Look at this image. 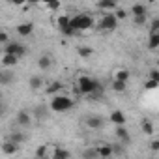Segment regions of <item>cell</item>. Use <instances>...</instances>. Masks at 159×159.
I'll list each match as a JSON object with an SVG mask.
<instances>
[{
	"label": "cell",
	"mask_w": 159,
	"mask_h": 159,
	"mask_svg": "<svg viewBox=\"0 0 159 159\" xmlns=\"http://www.w3.org/2000/svg\"><path fill=\"white\" fill-rule=\"evenodd\" d=\"M112 75H114V79H112V81L127 83V81H129V75H131V73H129V69H124V67H122V69H116Z\"/></svg>",
	"instance_id": "9"
},
{
	"label": "cell",
	"mask_w": 159,
	"mask_h": 159,
	"mask_svg": "<svg viewBox=\"0 0 159 159\" xmlns=\"http://www.w3.org/2000/svg\"><path fill=\"white\" fill-rule=\"evenodd\" d=\"M0 114H2V105H0Z\"/></svg>",
	"instance_id": "39"
},
{
	"label": "cell",
	"mask_w": 159,
	"mask_h": 159,
	"mask_svg": "<svg viewBox=\"0 0 159 159\" xmlns=\"http://www.w3.org/2000/svg\"><path fill=\"white\" fill-rule=\"evenodd\" d=\"M116 26H118V21H116V17L112 15V13H105L103 17H101V21H99V28L101 30H116Z\"/></svg>",
	"instance_id": "4"
},
{
	"label": "cell",
	"mask_w": 159,
	"mask_h": 159,
	"mask_svg": "<svg viewBox=\"0 0 159 159\" xmlns=\"http://www.w3.org/2000/svg\"><path fill=\"white\" fill-rule=\"evenodd\" d=\"M77 52L81 54L83 58H88V56H92V49H90V47H79V49H77Z\"/></svg>",
	"instance_id": "29"
},
{
	"label": "cell",
	"mask_w": 159,
	"mask_h": 159,
	"mask_svg": "<svg viewBox=\"0 0 159 159\" xmlns=\"http://www.w3.org/2000/svg\"><path fill=\"white\" fill-rule=\"evenodd\" d=\"M73 107V99L67 96H54L51 101V111L54 112H66Z\"/></svg>",
	"instance_id": "3"
},
{
	"label": "cell",
	"mask_w": 159,
	"mask_h": 159,
	"mask_svg": "<svg viewBox=\"0 0 159 159\" xmlns=\"http://www.w3.org/2000/svg\"><path fill=\"white\" fill-rule=\"evenodd\" d=\"M150 81L159 83V71H157V69H152V71H150Z\"/></svg>",
	"instance_id": "35"
},
{
	"label": "cell",
	"mask_w": 159,
	"mask_h": 159,
	"mask_svg": "<svg viewBox=\"0 0 159 159\" xmlns=\"http://www.w3.org/2000/svg\"><path fill=\"white\" fill-rule=\"evenodd\" d=\"M111 122L116 125H125V114L122 111H112L111 112Z\"/></svg>",
	"instance_id": "11"
},
{
	"label": "cell",
	"mask_w": 159,
	"mask_h": 159,
	"mask_svg": "<svg viewBox=\"0 0 159 159\" xmlns=\"http://www.w3.org/2000/svg\"><path fill=\"white\" fill-rule=\"evenodd\" d=\"M84 122H86V125H88L90 129H101V127H103V118H101V116H96V114H94V116H88Z\"/></svg>",
	"instance_id": "7"
},
{
	"label": "cell",
	"mask_w": 159,
	"mask_h": 159,
	"mask_svg": "<svg viewBox=\"0 0 159 159\" xmlns=\"http://www.w3.org/2000/svg\"><path fill=\"white\" fill-rule=\"evenodd\" d=\"M25 139H26V137H25L23 133H11L8 140H10V142H13V144H19V142H23Z\"/></svg>",
	"instance_id": "27"
},
{
	"label": "cell",
	"mask_w": 159,
	"mask_h": 159,
	"mask_svg": "<svg viewBox=\"0 0 159 159\" xmlns=\"http://www.w3.org/2000/svg\"><path fill=\"white\" fill-rule=\"evenodd\" d=\"M127 88V83H120V81H112V90L118 92V94H124Z\"/></svg>",
	"instance_id": "22"
},
{
	"label": "cell",
	"mask_w": 159,
	"mask_h": 159,
	"mask_svg": "<svg viewBox=\"0 0 159 159\" xmlns=\"http://www.w3.org/2000/svg\"><path fill=\"white\" fill-rule=\"evenodd\" d=\"M51 64H52V60H51V56H47V54L39 56V60H38V67H39V69H49Z\"/></svg>",
	"instance_id": "19"
},
{
	"label": "cell",
	"mask_w": 159,
	"mask_h": 159,
	"mask_svg": "<svg viewBox=\"0 0 159 159\" xmlns=\"http://www.w3.org/2000/svg\"><path fill=\"white\" fill-rule=\"evenodd\" d=\"M69 157H71L69 150H64V148H54V152H52V159H69Z\"/></svg>",
	"instance_id": "16"
},
{
	"label": "cell",
	"mask_w": 159,
	"mask_h": 159,
	"mask_svg": "<svg viewBox=\"0 0 159 159\" xmlns=\"http://www.w3.org/2000/svg\"><path fill=\"white\" fill-rule=\"evenodd\" d=\"M157 86H159V83H155V81H150V79H148V81L144 83V88H146V90H155Z\"/></svg>",
	"instance_id": "33"
},
{
	"label": "cell",
	"mask_w": 159,
	"mask_h": 159,
	"mask_svg": "<svg viewBox=\"0 0 159 159\" xmlns=\"http://www.w3.org/2000/svg\"><path fill=\"white\" fill-rule=\"evenodd\" d=\"M34 159H36V157H34Z\"/></svg>",
	"instance_id": "41"
},
{
	"label": "cell",
	"mask_w": 159,
	"mask_h": 159,
	"mask_svg": "<svg viewBox=\"0 0 159 159\" xmlns=\"http://www.w3.org/2000/svg\"><path fill=\"white\" fill-rule=\"evenodd\" d=\"M69 26L75 30V32H81V30H90L94 26V19L92 15L88 13H79V15H73L69 19Z\"/></svg>",
	"instance_id": "2"
},
{
	"label": "cell",
	"mask_w": 159,
	"mask_h": 159,
	"mask_svg": "<svg viewBox=\"0 0 159 159\" xmlns=\"http://www.w3.org/2000/svg\"><path fill=\"white\" fill-rule=\"evenodd\" d=\"M131 13H133V17H142V15L148 13V10H146L144 4H133L131 6Z\"/></svg>",
	"instance_id": "14"
},
{
	"label": "cell",
	"mask_w": 159,
	"mask_h": 159,
	"mask_svg": "<svg viewBox=\"0 0 159 159\" xmlns=\"http://www.w3.org/2000/svg\"><path fill=\"white\" fill-rule=\"evenodd\" d=\"M150 34H159V19H153V21H152Z\"/></svg>",
	"instance_id": "31"
},
{
	"label": "cell",
	"mask_w": 159,
	"mask_h": 159,
	"mask_svg": "<svg viewBox=\"0 0 159 159\" xmlns=\"http://www.w3.org/2000/svg\"><path fill=\"white\" fill-rule=\"evenodd\" d=\"M83 159H99L96 148H86V150L83 152Z\"/></svg>",
	"instance_id": "23"
},
{
	"label": "cell",
	"mask_w": 159,
	"mask_h": 159,
	"mask_svg": "<svg viewBox=\"0 0 159 159\" xmlns=\"http://www.w3.org/2000/svg\"><path fill=\"white\" fill-rule=\"evenodd\" d=\"M98 8H99V10H103V11H107V13H112V11L118 8V4L114 2V0H103V2H99V4H98Z\"/></svg>",
	"instance_id": "10"
},
{
	"label": "cell",
	"mask_w": 159,
	"mask_h": 159,
	"mask_svg": "<svg viewBox=\"0 0 159 159\" xmlns=\"http://www.w3.org/2000/svg\"><path fill=\"white\" fill-rule=\"evenodd\" d=\"M32 30H34V25H32V23H21V25L17 26V34H19V36H30Z\"/></svg>",
	"instance_id": "13"
},
{
	"label": "cell",
	"mask_w": 159,
	"mask_h": 159,
	"mask_svg": "<svg viewBox=\"0 0 159 159\" xmlns=\"http://www.w3.org/2000/svg\"><path fill=\"white\" fill-rule=\"evenodd\" d=\"M69 15H58V19H56V25H58V28H64V26H67L69 25Z\"/></svg>",
	"instance_id": "26"
},
{
	"label": "cell",
	"mask_w": 159,
	"mask_h": 159,
	"mask_svg": "<svg viewBox=\"0 0 159 159\" xmlns=\"http://www.w3.org/2000/svg\"><path fill=\"white\" fill-rule=\"evenodd\" d=\"M60 32H62L64 36H73V34H75V30H73L69 25H67V26H64V28H60Z\"/></svg>",
	"instance_id": "34"
},
{
	"label": "cell",
	"mask_w": 159,
	"mask_h": 159,
	"mask_svg": "<svg viewBox=\"0 0 159 159\" xmlns=\"http://www.w3.org/2000/svg\"><path fill=\"white\" fill-rule=\"evenodd\" d=\"M114 135H116L120 140H124V142H131V137H129V131L125 129V125H118L116 131H114Z\"/></svg>",
	"instance_id": "12"
},
{
	"label": "cell",
	"mask_w": 159,
	"mask_h": 159,
	"mask_svg": "<svg viewBox=\"0 0 159 159\" xmlns=\"http://www.w3.org/2000/svg\"><path fill=\"white\" fill-rule=\"evenodd\" d=\"M41 86H43V79H41L39 75L30 77V90H39Z\"/></svg>",
	"instance_id": "18"
},
{
	"label": "cell",
	"mask_w": 159,
	"mask_h": 159,
	"mask_svg": "<svg viewBox=\"0 0 159 159\" xmlns=\"http://www.w3.org/2000/svg\"><path fill=\"white\" fill-rule=\"evenodd\" d=\"M34 114H36V120H47V116H49V109L45 107V105H39V107H36V111H34Z\"/></svg>",
	"instance_id": "15"
},
{
	"label": "cell",
	"mask_w": 159,
	"mask_h": 159,
	"mask_svg": "<svg viewBox=\"0 0 159 159\" xmlns=\"http://www.w3.org/2000/svg\"><path fill=\"white\" fill-rule=\"evenodd\" d=\"M8 43H10V36L4 30H0V45H8Z\"/></svg>",
	"instance_id": "32"
},
{
	"label": "cell",
	"mask_w": 159,
	"mask_h": 159,
	"mask_svg": "<svg viewBox=\"0 0 159 159\" xmlns=\"http://www.w3.org/2000/svg\"><path fill=\"white\" fill-rule=\"evenodd\" d=\"M135 23H137V25H144V23H146V15H142V17H135Z\"/></svg>",
	"instance_id": "37"
},
{
	"label": "cell",
	"mask_w": 159,
	"mask_h": 159,
	"mask_svg": "<svg viewBox=\"0 0 159 159\" xmlns=\"http://www.w3.org/2000/svg\"><path fill=\"white\" fill-rule=\"evenodd\" d=\"M112 15L116 17V21H124V19L127 17V11H125V10H120V8H116V10L112 11Z\"/></svg>",
	"instance_id": "28"
},
{
	"label": "cell",
	"mask_w": 159,
	"mask_h": 159,
	"mask_svg": "<svg viewBox=\"0 0 159 159\" xmlns=\"http://www.w3.org/2000/svg\"><path fill=\"white\" fill-rule=\"evenodd\" d=\"M96 152H98V157H101V159H109V157L114 155L111 144H99V146L96 148Z\"/></svg>",
	"instance_id": "6"
},
{
	"label": "cell",
	"mask_w": 159,
	"mask_h": 159,
	"mask_svg": "<svg viewBox=\"0 0 159 159\" xmlns=\"http://www.w3.org/2000/svg\"><path fill=\"white\" fill-rule=\"evenodd\" d=\"M17 62H19V58H17V56H13V54H4V56H2V66H6V67L15 66Z\"/></svg>",
	"instance_id": "20"
},
{
	"label": "cell",
	"mask_w": 159,
	"mask_h": 159,
	"mask_svg": "<svg viewBox=\"0 0 159 159\" xmlns=\"http://www.w3.org/2000/svg\"><path fill=\"white\" fill-rule=\"evenodd\" d=\"M0 79H2V73H0Z\"/></svg>",
	"instance_id": "40"
},
{
	"label": "cell",
	"mask_w": 159,
	"mask_h": 159,
	"mask_svg": "<svg viewBox=\"0 0 159 159\" xmlns=\"http://www.w3.org/2000/svg\"><path fill=\"white\" fill-rule=\"evenodd\" d=\"M45 6H47L49 10H58V8H60V2H58V0H54V2H47Z\"/></svg>",
	"instance_id": "36"
},
{
	"label": "cell",
	"mask_w": 159,
	"mask_h": 159,
	"mask_svg": "<svg viewBox=\"0 0 159 159\" xmlns=\"http://www.w3.org/2000/svg\"><path fill=\"white\" fill-rule=\"evenodd\" d=\"M75 92L83 94V96H92V94H98V92H101V84H99L98 81H94V79H90V77H86V75H84V77H81V79H79Z\"/></svg>",
	"instance_id": "1"
},
{
	"label": "cell",
	"mask_w": 159,
	"mask_h": 159,
	"mask_svg": "<svg viewBox=\"0 0 159 159\" xmlns=\"http://www.w3.org/2000/svg\"><path fill=\"white\" fill-rule=\"evenodd\" d=\"M150 148H152V152H157V150H159V140H153Z\"/></svg>",
	"instance_id": "38"
},
{
	"label": "cell",
	"mask_w": 159,
	"mask_h": 159,
	"mask_svg": "<svg viewBox=\"0 0 159 159\" xmlns=\"http://www.w3.org/2000/svg\"><path fill=\"white\" fill-rule=\"evenodd\" d=\"M159 47V34H150V41H148V49L155 51Z\"/></svg>",
	"instance_id": "21"
},
{
	"label": "cell",
	"mask_w": 159,
	"mask_h": 159,
	"mask_svg": "<svg viewBox=\"0 0 159 159\" xmlns=\"http://www.w3.org/2000/svg\"><path fill=\"white\" fill-rule=\"evenodd\" d=\"M2 152H4L6 155H13V153H17V144H13V142L6 140V142L2 144Z\"/></svg>",
	"instance_id": "17"
},
{
	"label": "cell",
	"mask_w": 159,
	"mask_h": 159,
	"mask_svg": "<svg viewBox=\"0 0 159 159\" xmlns=\"http://www.w3.org/2000/svg\"><path fill=\"white\" fill-rule=\"evenodd\" d=\"M60 90H62V83H52V84H49V88H47L49 94H56V92H60Z\"/></svg>",
	"instance_id": "30"
},
{
	"label": "cell",
	"mask_w": 159,
	"mask_h": 159,
	"mask_svg": "<svg viewBox=\"0 0 159 159\" xmlns=\"http://www.w3.org/2000/svg\"><path fill=\"white\" fill-rule=\"evenodd\" d=\"M140 127H142L144 135H152V133H153V125H152V122H150V120H142Z\"/></svg>",
	"instance_id": "24"
},
{
	"label": "cell",
	"mask_w": 159,
	"mask_h": 159,
	"mask_svg": "<svg viewBox=\"0 0 159 159\" xmlns=\"http://www.w3.org/2000/svg\"><path fill=\"white\" fill-rule=\"evenodd\" d=\"M47 150H49V146H45V144L38 146V148H36V159H45V155H47Z\"/></svg>",
	"instance_id": "25"
},
{
	"label": "cell",
	"mask_w": 159,
	"mask_h": 159,
	"mask_svg": "<svg viewBox=\"0 0 159 159\" xmlns=\"http://www.w3.org/2000/svg\"><path fill=\"white\" fill-rule=\"evenodd\" d=\"M17 124L28 127V125L32 124V116H30V112H26V111H19V114H17Z\"/></svg>",
	"instance_id": "8"
},
{
	"label": "cell",
	"mask_w": 159,
	"mask_h": 159,
	"mask_svg": "<svg viewBox=\"0 0 159 159\" xmlns=\"http://www.w3.org/2000/svg\"><path fill=\"white\" fill-rule=\"evenodd\" d=\"M4 51H6V54H13V56L19 58V56H23L26 52V47L17 43V41H10L8 45H4Z\"/></svg>",
	"instance_id": "5"
}]
</instances>
